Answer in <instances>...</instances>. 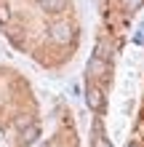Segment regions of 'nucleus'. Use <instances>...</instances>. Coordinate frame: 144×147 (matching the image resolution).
<instances>
[{
  "label": "nucleus",
  "instance_id": "nucleus-1",
  "mask_svg": "<svg viewBox=\"0 0 144 147\" xmlns=\"http://www.w3.org/2000/svg\"><path fill=\"white\" fill-rule=\"evenodd\" d=\"M48 38L54 40V43H70L75 38V30H72L70 22H54L51 30H48Z\"/></svg>",
  "mask_w": 144,
  "mask_h": 147
},
{
  "label": "nucleus",
  "instance_id": "nucleus-8",
  "mask_svg": "<svg viewBox=\"0 0 144 147\" xmlns=\"http://www.w3.org/2000/svg\"><path fill=\"white\" fill-rule=\"evenodd\" d=\"M94 147H112V144H109V139H107V136L101 134V131H96V139H94Z\"/></svg>",
  "mask_w": 144,
  "mask_h": 147
},
{
  "label": "nucleus",
  "instance_id": "nucleus-3",
  "mask_svg": "<svg viewBox=\"0 0 144 147\" xmlns=\"http://www.w3.org/2000/svg\"><path fill=\"white\" fill-rule=\"evenodd\" d=\"M86 72H88V78H104L109 72V62H104V59H99V56H91Z\"/></svg>",
  "mask_w": 144,
  "mask_h": 147
},
{
  "label": "nucleus",
  "instance_id": "nucleus-6",
  "mask_svg": "<svg viewBox=\"0 0 144 147\" xmlns=\"http://www.w3.org/2000/svg\"><path fill=\"white\" fill-rule=\"evenodd\" d=\"M141 3H144V0H123V11L133 13V11H139V8H141Z\"/></svg>",
  "mask_w": 144,
  "mask_h": 147
},
{
  "label": "nucleus",
  "instance_id": "nucleus-2",
  "mask_svg": "<svg viewBox=\"0 0 144 147\" xmlns=\"http://www.w3.org/2000/svg\"><path fill=\"white\" fill-rule=\"evenodd\" d=\"M86 105L91 112H101L104 110V94H101L99 86H88L86 88Z\"/></svg>",
  "mask_w": 144,
  "mask_h": 147
},
{
  "label": "nucleus",
  "instance_id": "nucleus-5",
  "mask_svg": "<svg viewBox=\"0 0 144 147\" xmlns=\"http://www.w3.org/2000/svg\"><path fill=\"white\" fill-rule=\"evenodd\" d=\"M40 5H43L48 13H59V11L67 5V0H40Z\"/></svg>",
  "mask_w": 144,
  "mask_h": 147
},
{
  "label": "nucleus",
  "instance_id": "nucleus-4",
  "mask_svg": "<svg viewBox=\"0 0 144 147\" xmlns=\"http://www.w3.org/2000/svg\"><path fill=\"white\" fill-rule=\"evenodd\" d=\"M19 139H21V144H24V147L35 144V142L40 139V126H38V123H29V126H24V128H21V134H19Z\"/></svg>",
  "mask_w": 144,
  "mask_h": 147
},
{
  "label": "nucleus",
  "instance_id": "nucleus-7",
  "mask_svg": "<svg viewBox=\"0 0 144 147\" xmlns=\"http://www.w3.org/2000/svg\"><path fill=\"white\" fill-rule=\"evenodd\" d=\"M8 22H11V11L5 3H0V24H8Z\"/></svg>",
  "mask_w": 144,
  "mask_h": 147
}]
</instances>
